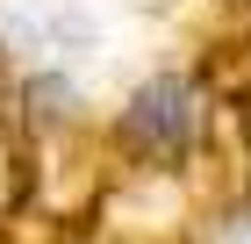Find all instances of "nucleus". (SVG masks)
I'll return each mask as SVG.
<instances>
[{
    "instance_id": "f257e3e1",
    "label": "nucleus",
    "mask_w": 251,
    "mask_h": 244,
    "mask_svg": "<svg viewBox=\"0 0 251 244\" xmlns=\"http://www.w3.org/2000/svg\"><path fill=\"white\" fill-rule=\"evenodd\" d=\"M0 29L36 57H79L94 43V15L72 0H15V7H0Z\"/></svg>"
},
{
    "instance_id": "f03ea898",
    "label": "nucleus",
    "mask_w": 251,
    "mask_h": 244,
    "mask_svg": "<svg viewBox=\"0 0 251 244\" xmlns=\"http://www.w3.org/2000/svg\"><path fill=\"white\" fill-rule=\"evenodd\" d=\"M237 244H251V230H244V237H237Z\"/></svg>"
}]
</instances>
